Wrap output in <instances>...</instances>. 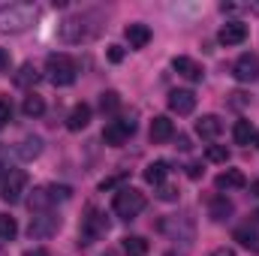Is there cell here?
Instances as JSON below:
<instances>
[{
	"label": "cell",
	"mask_w": 259,
	"mask_h": 256,
	"mask_svg": "<svg viewBox=\"0 0 259 256\" xmlns=\"http://www.w3.org/2000/svg\"><path fill=\"white\" fill-rule=\"evenodd\" d=\"M24 256H49V250L46 247H33V250H27Z\"/></svg>",
	"instance_id": "38"
},
{
	"label": "cell",
	"mask_w": 259,
	"mask_h": 256,
	"mask_svg": "<svg viewBox=\"0 0 259 256\" xmlns=\"http://www.w3.org/2000/svg\"><path fill=\"white\" fill-rule=\"evenodd\" d=\"M217 39H220L223 46H241V42L247 39V24H244V21H226V24L220 27V33H217Z\"/></svg>",
	"instance_id": "11"
},
{
	"label": "cell",
	"mask_w": 259,
	"mask_h": 256,
	"mask_svg": "<svg viewBox=\"0 0 259 256\" xmlns=\"http://www.w3.org/2000/svg\"><path fill=\"white\" fill-rule=\"evenodd\" d=\"M9 121H12V103L6 97H0V130L6 127Z\"/></svg>",
	"instance_id": "30"
},
{
	"label": "cell",
	"mask_w": 259,
	"mask_h": 256,
	"mask_svg": "<svg viewBox=\"0 0 259 256\" xmlns=\"http://www.w3.org/2000/svg\"><path fill=\"white\" fill-rule=\"evenodd\" d=\"M124 178H127L124 172H121V175H115V178H106V181H100V190H103V193H106V190H112V187H118V184H121Z\"/></svg>",
	"instance_id": "32"
},
{
	"label": "cell",
	"mask_w": 259,
	"mask_h": 256,
	"mask_svg": "<svg viewBox=\"0 0 259 256\" xmlns=\"http://www.w3.org/2000/svg\"><path fill=\"white\" fill-rule=\"evenodd\" d=\"M253 145H256V148H259V133H256V139H253Z\"/></svg>",
	"instance_id": "40"
},
{
	"label": "cell",
	"mask_w": 259,
	"mask_h": 256,
	"mask_svg": "<svg viewBox=\"0 0 259 256\" xmlns=\"http://www.w3.org/2000/svg\"><path fill=\"white\" fill-rule=\"evenodd\" d=\"M142 175H145V181H148V184L160 187V184L169 178V163H163V160H154V163H148V166H145V172H142Z\"/></svg>",
	"instance_id": "20"
},
{
	"label": "cell",
	"mask_w": 259,
	"mask_h": 256,
	"mask_svg": "<svg viewBox=\"0 0 259 256\" xmlns=\"http://www.w3.org/2000/svg\"><path fill=\"white\" fill-rule=\"evenodd\" d=\"M106 229H109V220H106V214H100L94 205L88 208V214L81 217V229H78V244L81 247H88V244H94V241H100L103 235H106Z\"/></svg>",
	"instance_id": "5"
},
{
	"label": "cell",
	"mask_w": 259,
	"mask_h": 256,
	"mask_svg": "<svg viewBox=\"0 0 259 256\" xmlns=\"http://www.w3.org/2000/svg\"><path fill=\"white\" fill-rule=\"evenodd\" d=\"M247 184V178H244V172H238V169H226V172H220L217 178H214V187L217 190H241Z\"/></svg>",
	"instance_id": "14"
},
{
	"label": "cell",
	"mask_w": 259,
	"mask_h": 256,
	"mask_svg": "<svg viewBox=\"0 0 259 256\" xmlns=\"http://www.w3.org/2000/svg\"><path fill=\"white\" fill-rule=\"evenodd\" d=\"M169 109L175 115H190L196 109V94L193 91H172L169 94Z\"/></svg>",
	"instance_id": "12"
},
{
	"label": "cell",
	"mask_w": 259,
	"mask_h": 256,
	"mask_svg": "<svg viewBox=\"0 0 259 256\" xmlns=\"http://www.w3.org/2000/svg\"><path fill=\"white\" fill-rule=\"evenodd\" d=\"M232 139H235V145H250L253 139H256V130L250 121H238L235 127H232Z\"/></svg>",
	"instance_id": "25"
},
{
	"label": "cell",
	"mask_w": 259,
	"mask_h": 256,
	"mask_svg": "<svg viewBox=\"0 0 259 256\" xmlns=\"http://www.w3.org/2000/svg\"><path fill=\"white\" fill-rule=\"evenodd\" d=\"M172 136H175V124H172L166 115H160V118L151 121V142H154V145H163V142H169Z\"/></svg>",
	"instance_id": "16"
},
{
	"label": "cell",
	"mask_w": 259,
	"mask_h": 256,
	"mask_svg": "<svg viewBox=\"0 0 259 256\" xmlns=\"http://www.w3.org/2000/svg\"><path fill=\"white\" fill-rule=\"evenodd\" d=\"M232 238H235V241H238L241 247L253 250V253L259 250V235H256V229H250V226H238V229L232 232Z\"/></svg>",
	"instance_id": "22"
},
{
	"label": "cell",
	"mask_w": 259,
	"mask_h": 256,
	"mask_svg": "<svg viewBox=\"0 0 259 256\" xmlns=\"http://www.w3.org/2000/svg\"><path fill=\"white\" fill-rule=\"evenodd\" d=\"M211 256H235V250H232V247H217Z\"/></svg>",
	"instance_id": "36"
},
{
	"label": "cell",
	"mask_w": 259,
	"mask_h": 256,
	"mask_svg": "<svg viewBox=\"0 0 259 256\" xmlns=\"http://www.w3.org/2000/svg\"><path fill=\"white\" fill-rule=\"evenodd\" d=\"M106 256H115V253H106Z\"/></svg>",
	"instance_id": "41"
},
{
	"label": "cell",
	"mask_w": 259,
	"mask_h": 256,
	"mask_svg": "<svg viewBox=\"0 0 259 256\" xmlns=\"http://www.w3.org/2000/svg\"><path fill=\"white\" fill-rule=\"evenodd\" d=\"M187 175H190V178H199V175H202V166H199V163H190V166H187Z\"/></svg>",
	"instance_id": "35"
},
{
	"label": "cell",
	"mask_w": 259,
	"mask_h": 256,
	"mask_svg": "<svg viewBox=\"0 0 259 256\" xmlns=\"http://www.w3.org/2000/svg\"><path fill=\"white\" fill-rule=\"evenodd\" d=\"M46 75L55 88H69L78 75V64L69 55H49L46 58Z\"/></svg>",
	"instance_id": "3"
},
{
	"label": "cell",
	"mask_w": 259,
	"mask_h": 256,
	"mask_svg": "<svg viewBox=\"0 0 259 256\" xmlns=\"http://www.w3.org/2000/svg\"><path fill=\"white\" fill-rule=\"evenodd\" d=\"M100 109H103V115H106V112H109V115L118 112V109H121V94H118V91H106V94L100 97Z\"/></svg>",
	"instance_id": "27"
},
{
	"label": "cell",
	"mask_w": 259,
	"mask_h": 256,
	"mask_svg": "<svg viewBox=\"0 0 259 256\" xmlns=\"http://www.w3.org/2000/svg\"><path fill=\"white\" fill-rule=\"evenodd\" d=\"M58 36H61L64 42H69V46L91 39V36H94V30H88V15H69L64 24H61Z\"/></svg>",
	"instance_id": "7"
},
{
	"label": "cell",
	"mask_w": 259,
	"mask_h": 256,
	"mask_svg": "<svg viewBox=\"0 0 259 256\" xmlns=\"http://www.w3.org/2000/svg\"><path fill=\"white\" fill-rule=\"evenodd\" d=\"M133 133H136V121L133 118H115V121H109L106 130H103V142L112 145V148H121Z\"/></svg>",
	"instance_id": "8"
},
{
	"label": "cell",
	"mask_w": 259,
	"mask_h": 256,
	"mask_svg": "<svg viewBox=\"0 0 259 256\" xmlns=\"http://www.w3.org/2000/svg\"><path fill=\"white\" fill-rule=\"evenodd\" d=\"M106 55H109V61H112V64H121V61H124V49H121V46H109V52H106Z\"/></svg>",
	"instance_id": "34"
},
{
	"label": "cell",
	"mask_w": 259,
	"mask_h": 256,
	"mask_svg": "<svg viewBox=\"0 0 259 256\" xmlns=\"http://www.w3.org/2000/svg\"><path fill=\"white\" fill-rule=\"evenodd\" d=\"M124 36H127L130 49H145L151 42V27L142 24V21H136V24H127L124 27Z\"/></svg>",
	"instance_id": "13"
},
{
	"label": "cell",
	"mask_w": 259,
	"mask_h": 256,
	"mask_svg": "<svg viewBox=\"0 0 259 256\" xmlns=\"http://www.w3.org/2000/svg\"><path fill=\"white\" fill-rule=\"evenodd\" d=\"M6 172H9V169H3V166H0V181H3V178H6Z\"/></svg>",
	"instance_id": "39"
},
{
	"label": "cell",
	"mask_w": 259,
	"mask_h": 256,
	"mask_svg": "<svg viewBox=\"0 0 259 256\" xmlns=\"http://www.w3.org/2000/svg\"><path fill=\"white\" fill-rule=\"evenodd\" d=\"M21 112H24L27 118H39V115L46 112V100H42L39 94H27L24 103H21Z\"/></svg>",
	"instance_id": "24"
},
{
	"label": "cell",
	"mask_w": 259,
	"mask_h": 256,
	"mask_svg": "<svg viewBox=\"0 0 259 256\" xmlns=\"http://www.w3.org/2000/svg\"><path fill=\"white\" fill-rule=\"evenodd\" d=\"M232 75H235V81H241V84L256 81V78H259V55L244 52V55L232 64Z\"/></svg>",
	"instance_id": "10"
},
{
	"label": "cell",
	"mask_w": 259,
	"mask_h": 256,
	"mask_svg": "<svg viewBox=\"0 0 259 256\" xmlns=\"http://www.w3.org/2000/svg\"><path fill=\"white\" fill-rule=\"evenodd\" d=\"M88 124H91V106H88V103L72 106V112H69V118H66V130H69V133H81Z\"/></svg>",
	"instance_id": "15"
},
{
	"label": "cell",
	"mask_w": 259,
	"mask_h": 256,
	"mask_svg": "<svg viewBox=\"0 0 259 256\" xmlns=\"http://www.w3.org/2000/svg\"><path fill=\"white\" fill-rule=\"evenodd\" d=\"M178 148H181V151H190V139H187V136H178Z\"/></svg>",
	"instance_id": "37"
},
{
	"label": "cell",
	"mask_w": 259,
	"mask_h": 256,
	"mask_svg": "<svg viewBox=\"0 0 259 256\" xmlns=\"http://www.w3.org/2000/svg\"><path fill=\"white\" fill-rule=\"evenodd\" d=\"M205 157L211 163H229V148L226 145H208L205 148Z\"/></svg>",
	"instance_id": "29"
},
{
	"label": "cell",
	"mask_w": 259,
	"mask_h": 256,
	"mask_svg": "<svg viewBox=\"0 0 259 256\" xmlns=\"http://www.w3.org/2000/svg\"><path fill=\"white\" fill-rule=\"evenodd\" d=\"M145 205H148L145 193L136 190V187H121V190L115 193V202H112V208H115V214H118L121 220L139 217V214L145 211Z\"/></svg>",
	"instance_id": "4"
},
{
	"label": "cell",
	"mask_w": 259,
	"mask_h": 256,
	"mask_svg": "<svg viewBox=\"0 0 259 256\" xmlns=\"http://www.w3.org/2000/svg\"><path fill=\"white\" fill-rule=\"evenodd\" d=\"M157 196H160L163 202H175V199H178V190H175V187H166V184H160V187H157Z\"/></svg>",
	"instance_id": "31"
},
{
	"label": "cell",
	"mask_w": 259,
	"mask_h": 256,
	"mask_svg": "<svg viewBox=\"0 0 259 256\" xmlns=\"http://www.w3.org/2000/svg\"><path fill=\"white\" fill-rule=\"evenodd\" d=\"M208 214H211V220H226L229 214H232V202L226 199V196H211V202H208Z\"/></svg>",
	"instance_id": "21"
},
{
	"label": "cell",
	"mask_w": 259,
	"mask_h": 256,
	"mask_svg": "<svg viewBox=\"0 0 259 256\" xmlns=\"http://www.w3.org/2000/svg\"><path fill=\"white\" fill-rule=\"evenodd\" d=\"M24 193H27V172H24V169H9L6 178L0 181V196H3L9 205H15V202L24 199Z\"/></svg>",
	"instance_id": "6"
},
{
	"label": "cell",
	"mask_w": 259,
	"mask_h": 256,
	"mask_svg": "<svg viewBox=\"0 0 259 256\" xmlns=\"http://www.w3.org/2000/svg\"><path fill=\"white\" fill-rule=\"evenodd\" d=\"M39 18V9L33 3H3L0 6V33H21L27 27H33V21Z\"/></svg>",
	"instance_id": "1"
},
{
	"label": "cell",
	"mask_w": 259,
	"mask_h": 256,
	"mask_svg": "<svg viewBox=\"0 0 259 256\" xmlns=\"http://www.w3.org/2000/svg\"><path fill=\"white\" fill-rule=\"evenodd\" d=\"M172 69H175L178 75H184L187 81H202V75H205V72H202V66L196 64L193 58H184V55L172 61Z\"/></svg>",
	"instance_id": "17"
},
{
	"label": "cell",
	"mask_w": 259,
	"mask_h": 256,
	"mask_svg": "<svg viewBox=\"0 0 259 256\" xmlns=\"http://www.w3.org/2000/svg\"><path fill=\"white\" fill-rule=\"evenodd\" d=\"M15 154H18L24 163L36 160V157L42 154V139H39V136H27V139H21V142H18V148H15Z\"/></svg>",
	"instance_id": "18"
},
{
	"label": "cell",
	"mask_w": 259,
	"mask_h": 256,
	"mask_svg": "<svg viewBox=\"0 0 259 256\" xmlns=\"http://www.w3.org/2000/svg\"><path fill=\"white\" fill-rule=\"evenodd\" d=\"M12 69V55L9 49H0V72H9Z\"/></svg>",
	"instance_id": "33"
},
{
	"label": "cell",
	"mask_w": 259,
	"mask_h": 256,
	"mask_svg": "<svg viewBox=\"0 0 259 256\" xmlns=\"http://www.w3.org/2000/svg\"><path fill=\"white\" fill-rule=\"evenodd\" d=\"M196 133H199L202 139H217V136L223 133V121H220L217 115H202V118L196 121Z\"/></svg>",
	"instance_id": "19"
},
{
	"label": "cell",
	"mask_w": 259,
	"mask_h": 256,
	"mask_svg": "<svg viewBox=\"0 0 259 256\" xmlns=\"http://www.w3.org/2000/svg\"><path fill=\"white\" fill-rule=\"evenodd\" d=\"M15 235H18V223H15V217L0 214V238H3V241H12Z\"/></svg>",
	"instance_id": "28"
},
{
	"label": "cell",
	"mask_w": 259,
	"mask_h": 256,
	"mask_svg": "<svg viewBox=\"0 0 259 256\" xmlns=\"http://www.w3.org/2000/svg\"><path fill=\"white\" fill-rule=\"evenodd\" d=\"M39 81V69L33 64H21L18 66V72H15V84L18 88H30V84H36Z\"/></svg>",
	"instance_id": "23"
},
{
	"label": "cell",
	"mask_w": 259,
	"mask_h": 256,
	"mask_svg": "<svg viewBox=\"0 0 259 256\" xmlns=\"http://www.w3.org/2000/svg\"><path fill=\"white\" fill-rule=\"evenodd\" d=\"M69 196H72V187H66V184H46V187H36V190L27 196V208H30L33 214H42V211H49L52 205L66 202Z\"/></svg>",
	"instance_id": "2"
},
{
	"label": "cell",
	"mask_w": 259,
	"mask_h": 256,
	"mask_svg": "<svg viewBox=\"0 0 259 256\" xmlns=\"http://www.w3.org/2000/svg\"><path fill=\"white\" fill-rule=\"evenodd\" d=\"M121 247H124L127 256H148V241H145L142 235H127Z\"/></svg>",
	"instance_id": "26"
},
{
	"label": "cell",
	"mask_w": 259,
	"mask_h": 256,
	"mask_svg": "<svg viewBox=\"0 0 259 256\" xmlns=\"http://www.w3.org/2000/svg\"><path fill=\"white\" fill-rule=\"evenodd\" d=\"M58 229H61V217H55L52 211H42V214H33V217H30L27 235L36 238V241H42V238H52Z\"/></svg>",
	"instance_id": "9"
}]
</instances>
